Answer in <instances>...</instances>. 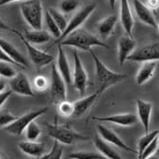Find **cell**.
I'll use <instances>...</instances> for the list:
<instances>
[{
    "instance_id": "obj_13",
    "label": "cell",
    "mask_w": 159,
    "mask_h": 159,
    "mask_svg": "<svg viewBox=\"0 0 159 159\" xmlns=\"http://www.w3.org/2000/svg\"><path fill=\"white\" fill-rule=\"evenodd\" d=\"M98 135L104 140L109 142L110 144H112L120 149L125 150L130 152H134V153L137 152L136 150H134L130 146H128L112 129L105 126L104 125H98Z\"/></svg>"
},
{
    "instance_id": "obj_23",
    "label": "cell",
    "mask_w": 159,
    "mask_h": 159,
    "mask_svg": "<svg viewBox=\"0 0 159 159\" xmlns=\"http://www.w3.org/2000/svg\"><path fill=\"white\" fill-rule=\"evenodd\" d=\"M95 146L99 152L100 154H102L105 158L108 159H121L122 156L111 146L109 142L104 140L99 135H97L94 140Z\"/></svg>"
},
{
    "instance_id": "obj_28",
    "label": "cell",
    "mask_w": 159,
    "mask_h": 159,
    "mask_svg": "<svg viewBox=\"0 0 159 159\" xmlns=\"http://www.w3.org/2000/svg\"><path fill=\"white\" fill-rule=\"evenodd\" d=\"M43 17H44V20H45V23H46V25H47V28H48L49 33H50L52 37H54L56 39H58L60 38L61 34H62V31L59 29V27H58V25H56V23H55V22L53 21V19L51 17V15H50V13L48 12V11H45Z\"/></svg>"
},
{
    "instance_id": "obj_7",
    "label": "cell",
    "mask_w": 159,
    "mask_h": 159,
    "mask_svg": "<svg viewBox=\"0 0 159 159\" xmlns=\"http://www.w3.org/2000/svg\"><path fill=\"white\" fill-rule=\"evenodd\" d=\"M73 60L74 69L72 73L71 84H73V87L81 94V96H84L88 85V75L83 65V62L79 55L77 49H75L73 52Z\"/></svg>"
},
{
    "instance_id": "obj_6",
    "label": "cell",
    "mask_w": 159,
    "mask_h": 159,
    "mask_svg": "<svg viewBox=\"0 0 159 159\" xmlns=\"http://www.w3.org/2000/svg\"><path fill=\"white\" fill-rule=\"evenodd\" d=\"M48 111V107L40 108L35 111H31L20 117H17L12 123H11L9 125L5 126L4 129L6 132H8L11 135L13 136H21L24 134L26 126L31 123L32 121H35L39 116L45 114Z\"/></svg>"
},
{
    "instance_id": "obj_14",
    "label": "cell",
    "mask_w": 159,
    "mask_h": 159,
    "mask_svg": "<svg viewBox=\"0 0 159 159\" xmlns=\"http://www.w3.org/2000/svg\"><path fill=\"white\" fill-rule=\"evenodd\" d=\"M95 121L103 122V123H111L120 126L129 127L137 124L138 117L136 114L131 112H125V113H118V114H112L105 117H94Z\"/></svg>"
},
{
    "instance_id": "obj_19",
    "label": "cell",
    "mask_w": 159,
    "mask_h": 159,
    "mask_svg": "<svg viewBox=\"0 0 159 159\" xmlns=\"http://www.w3.org/2000/svg\"><path fill=\"white\" fill-rule=\"evenodd\" d=\"M59 73L63 77L64 81L67 84H71L72 81V71L66 57V54L63 49V46L58 44V54H57V66H56Z\"/></svg>"
},
{
    "instance_id": "obj_42",
    "label": "cell",
    "mask_w": 159,
    "mask_h": 159,
    "mask_svg": "<svg viewBox=\"0 0 159 159\" xmlns=\"http://www.w3.org/2000/svg\"><path fill=\"white\" fill-rule=\"evenodd\" d=\"M18 1H22V0H0V6H5L13 2H18Z\"/></svg>"
},
{
    "instance_id": "obj_29",
    "label": "cell",
    "mask_w": 159,
    "mask_h": 159,
    "mask_svg": "<svg viewBox=\"0 0 159 159\" xmlns=\"http://www.w3.org/2000/svg\"><path fill=\"white\" fill-rule=\"evenodd\" d=\"M67 157L73 159H105V157L99 152H87V151L72 152L68 154Z\"/></svg>"
},
{
    "instance_id": "obj_9",
    "label": "cell",
    "mask_w": 159,
    "mask_h": 159,
    "mask_svg": "<svg viewBox=\"0 0 159 159\" xmlns=\"http://www.w3.org/2000/svg\"><path fill=\"white\" fill-rule=\"evenodd\" d=\"M63 77L55 65H52L51 71V97L53 102L58 103L66 98V85Z\"/></svg>"
},
{
    "instance_id": "obj_33",
    "label": "cell",
    "mask_w": 159,
    "mask_h": 159,
    "mask_svg": "<svg viewBox=\"0 0 159 159\" xmlns=\"http://www.w3.org/2000/svg\"><path fill=\"white\" fill-rule=\"evenodd\" d=\"M79 5V0H61L59 3V8L63 13H71L77 10Z\"/></svg>"
},
{
    "instance_id": "obj_39",
    "label": "cell",
    "mask_w": 159,
    "mask_h": 159,
    "mask_svg": "<svg viewBox=\"0 0 159 159\" xmlns=\"http://www.w3.org/2000/svg\"><path fill=\"white\" fill-rule=\"evenodd\" d=\"M0 61H5V62H9V63H11V64H12V65H14V66H17V64L14 62V61H12L6 53H5V52L2 50V48L0 47Z\"/></svg>"
},
{
    "instance_id": "obj_17",
    "label": "cell",
    "mask_w": 159,
    "mask_h": 159,
    "mask_svg": "<svg viewBox=\"0 0 159 159\" xmlns=\"http://www.w3.org/2000/svg\"><path fill=\"white\" fill-rule=\"evenodd\" d=\"M134 10L136 15L141 23L154 29L158 28L157 22L152 12V10L149 9L146 4L141 2L140 0H134Z\"/></svg>"
},
{
    "instance_id": "obj_35",
    "label": "cell",
    "mask_w": 159,
    "mask_h": 159,
    "mask_svg": "<svg viewBox=\"0 0 159 159\" xmlns=\"http://www.w3.org/2000/svg\"><path fill=\"white\" fill-rule=\"evenodd\" d=\"M157 148H158V136L155 137V138H154V139L146 146V148L143 150V152H142V153H141L139 159H147V158H149L152 154H153V153L156 152Z\"/></svg>"
},
{
    "instance_id": "obj_41",
    "label": "cell",
    "mask_w": 159,
    "mask_h": 159,
    "mask_svg": "<svg viewBox=\"0 0 159 159\" xmlns=\"http://www.w3.org/2000/svg\"><path fill=\"white\" fill-rule=\"evenodd\" d=\"M0 30H1V31H10V32L13 33L14 28L11 27L8 24H6L1 18H0Z\"/></svg>"
},
{
    "instance_id": "obj_38",
    "label": "cell",
    "mask_w": 159,
    "mask_h": 159,
    "mask_svg": "<svg viewBox=\"0 0 159 159\" xmlns=\"http://www.w3.org/2000/svg\"><path fill=\"white\" fill-rule=\"evenodd\" d=\"M12 91L9 90V91H4L2 93H0V109L1 107L6 103V101L10 98V97L11 96Z\"/></svg>"
},
{
    "instance_id": "obj_24",
    "label": "cell",
    "mask_w": 159,
    "mask_h": 159,
    "mask_svg": "<svg viewBox=\"0 0 159 159\" xmlns=\"http://www.w3.org/2000/svg\"><path fill=\"white\" fill-rule=\"evenodd\" d=\"M117 23V16L116 15H109L101 20L98 25V34L104 39L110 38L113 32Z\"/></svg>"
},
{
    "instance_id": "obj_44",
    "label": "cell",
    "mask_w": 159,
    "mask_h": 159,
    "mask_svg": "<svg viewBox=\"0 0 159 159\" xmlns=\"http://www.w3.org/2000/svg\"><path fill=\"white\" fill-rule=\"evenodd\" d=\"M108 2H109V5H110L111 9L113 10L114 7H115V4H116V2H117V0H108Z\"/></svg>"
},
{
    "instance_id": "obj_18",
    "label": "cell",
    "mask_w": 159,
    "mask_h": 159,
    "mask_svg": "<svg viewBox=\"0 0 159 159\" xmlns=\"http://www.w3.org/2000/svg\"><path fill=\"white\" fill-rule=\"evenodd\" d=\"M137 44L133 37L125 35L119 39L118 40V61L122 66L125 62L127 57L135 50Z\"/></svg>"
},
{
    "instance_id": "obj_36",
    "label": "cell",
    "mask_w": 159,
    "mask_h": 159,
    "mask_svg": "<svg viewBox=\"0 0 159 159\" xmlns=\"http://www.w3.org/2000/svg\"><path fill=\"white\" fill-rule=\"evenodd\" d=\"M17 116L13 115L9 110H0V127H5L12 123Z\"/></svg>"
},
{
    "instance_id": "obj_20",
    "label": "cell",
    "mask_w": 159,
    "mask_h": 159,
    "mask_svg": "<svg viewBox=\"0 0 159 159\" xmlns=\"http://www.w3.org/2000/svg\"><path fill=\"white\" fill-rule=\"evenodd\" d=\"M18 147L24 153L34 158H40L46 152L45 145L37 140L21 141L18 144Z\"/></svg>"
},
{
    "instance_id": "obj_45",
    "label": "cell",
    "mask_w": 159,
    "mask_h": 159,
    "mask_svg": "<svg viewBox=\"0 0 159 159\" xmlns=\"http://www.w3.org/2000/svg\"><path fill=\"white\" fill-rule=\"evenodd\" d=\"M1 158H2V156H1V155H0V159H1Z\"/></svg>"
},
{
    "instance_id": "obj_10",
    "label": "cell",
    "mask_w": 159,
    "mask_h": 159,
    "mask_svg": "<svg viewBox=\"0 0 159 159\" xmlns=\"http://www.w3.org/2000/svg\"><path fill=\"white\" fill-rule=\"evenodd\" d=\"M159 60V44L157 42L145 45L139 48H135L126 61L132 62H148Z\"/></svg>"
},
{
    "instance_id": "obj_34",
    "label": "cell",
    "mask_w": 159,
    "mask_h": 159,
    "mask_svg": "<svg viewBox=\"0 0 159 159\" xmlns=\"http://www.w3.org/2000/svg\"><path fill=\"white\" fill-rule=\"evenodd\" d=\"M16 70L12 66V64L5 61H0V76L7 79H11L16 75Z\"/></svg>"
},
{
    "instance_id": "obj_26",
    "label": "cell",
    "mask_w": 159,
    "mask_h": 159,
    "mask_svg": "<svg viewBox=\"0 0 159 159\" xmlns=\"http://www.w3.org/2000/svg\"><path fill=\"white\" fill-rule=\"evenodd\" d=\"M158 133H159V131H158V129H156V130H153V131H152V132H146L145 133V135L144 136H142L139 139V141H138V150H137V153H138V157L139 158L140 157V155H141V153H142V152H143V150L146 148V146L155 138V137H157L158 136Z\"/></svg>"
},
{
    "instance_id": "obj_21",
    "label": "cell",
    "mask_w": 159,
    "mask_h": 159,
    "mask_svg": "<svg viewBox=\"0 0 159 159\" xmlns=\"http://www.w3.org/2000/svg\"><path fill=\"white\" fill-rule=\"evenodd\" d=\"M152 111V104L151 102L142 99L137 100V111H138L137 117L139 119L141 125H143L145 133L149 131Z\"/></svg>"
},
{
    "instance_id": "obj_3",
    "label": "cell",
    "mask_w": 159,
    "mask_h": 159,
    "mask_svg": "<svg viewBox=\"0 0 159 159\" xmlns=\"http://www.w3.org/2000/svg\"><path fill=\"white\" fill-rule=\"evenodd\" d=\"M45 125L49 136L62 144L72 145L79 141H86L90 139L88 136L79 133L65 125H58L57 123L52 125L46 123Z\"/></svg>"
},
{
    "instance_id": "obj_11",
    "label": "cell",
    "mask_w": 159,
    "mask_h": 159,
    "mask_svg": "<svg viewBox=\"0 0 159 159\" xmlns=\"http://www.w3.org/2000/svg\"><path fill=\"white\" fill-rule=\"evenodd\" d=\"M10 86L12 93L24 97H34V91L26 75L24 73H16L10 81Z\"/></svg>"
},
{
    "instance_id": "obj_5",
    "label": "cell",
    "mask_w": 159,
    "mask_h": 159,
    "mask_svg": "<svg viewBox=\"0 0 159 159\" xmlns=\"http://www.w3.org/2000/svg\"><path fill=\"white\" fill-rule=\"evenodd\" d=\"M97 8L96 3H88L86 5H84L81 10H79L74 15L73 17L69 20V22H67L66 27L65 28V30L62 32L60 38L58 39L55 40V44H58L63 39H65L68 34H70L71 32H73L74 30L78 29L81 27L85 21L91 16V14L95 11Z\"/></svg>"
},
{
    "instance_id": "obj_43",
    "label": "cell",
    "mask_w": 159,
    "mask_h": 159,
    "mask_svg": "<svg viewBox=\"0 0 159 159\" xmlns=\"http://www.w3.org/2000/svg\"><path fill=\"white\" fill-rule=\"evenodd\" d=\"M7 84H6V82L4 81L3 79H0V93H2L5 91V88H6Z\"/></svg>"
},
{
    "instance_id": "obj_8",
    "label": "cell",
    "mask_w": 159,
    "mask_h": 159,
    "mask_svg": "<svg viewBox=\"0 0 159 159\" xmlns=\"http://www.w3.org/2000/svg\"><path fill=\"white\" fill-rule=\"evenodd\" d=\"M13 33L16 34L19 39L22 40V42L24 43L27 52H28V55H29V58L30 60L33 62V64L38 66V67H43V66H48L49 64H51L54 57L52 55H51L50 53L48 52H45L39 49H38L34 44L28 42L23 36V34H21L18 30L14 29L13 30Z\"/></svg>"
},
{
    "instance_id": "obj_37",
    "label": "cell",
    "mask_w": 159,
    "mask_h": 159,
    "mask_svg": "<svg viewBox=\"0 0 159 159\" xmlns=\"http://www.w3.org/2000/svg\"><path fill=\"white\" fill-rule=\"evenodd\" d=\"M34 86H35L36 90L42 92V91H45L49 88L50 83L45 76L39 75L34 79Z\"/></svg>"
},
{
    "instance_id": "obj_16",
    "label": "cell",
    "mask_w": 159,
    "mask_h": 159,
    "mask_svg": "<svg viewBox=\"0 0 159 159\" xmlns=\"http://www.w3.org/2000/svg\"><path fill=\"white\" fill-rule=\"evenodd\" d=\"M0 47L5 52V53L12 60L14 61L19 67L26 68L28 66L27 59L23 55V53L9 40L0 38Z\"/></svg>"
},
{
    "instance_id": "obj_15",
    "label": "cell",
    "mask_w": 159,
    "mask_h": 159,
    "mask_svg": "<svg viewBox=\"0 0 159 159\" xmlns=\"http://www.w3.org/2000/svg\"><path fill=\"white\" fill-rule=\"evenodd\" d=\"M120 21L125 34L132 37L135 21L128 0H120Z\"/></svg>"
},
{
    "instance_id": "obj_25",
    "label": "cell",
    "mask_w": 159,
    "mask_h": 159,
    "mask_svg": "<svg viewBox=\"0 0 159 159\" xmlns=\"http://www.w3.org/2000/svg\"><path fill=\"white\" fill-rule=\"evenodd\" d=\"M23 36L28 42L34 45L47 43L52 39V35L43 29H33V30L25 31V35Z\"/></svg>"
},
{
    "instance_id": "obj_40",
    "label": "cell",
    "mask_w": 159,
    "mask_h": 159,
    "mask_svg": "<svg viewBox=\"0 0 159 159\" xmlns=\"http://www.w3.org/2000/svg\"><path fill=\"white\" fill-rule=\"evenodd\" d=\"M151 10H157L159 7V0H147V5Z\"/></svg>"
},
{
    "instance_id": "obj_2",
    "label": "cell",
    "mask_w": 159,
    "mask_h": 159,
    "mask_svg": "<svg viewBox=\"0 0 159 159\" xmlns=\"http://www.w3.org/2000/svg\"><path fill=\"white\" fill-rule=\"evenodd\" d=\"M94 63H95V69H96V78L98 83L99 88L106 91L107 89L111 88V86L123 82L125 79L127 78L125 74L116 73L111 70L99 58L98 56L93 52V50L89 51Z\"/></svg>"
},
{
    "instance_id": "obj_31",
    "label": "cell",
    "mask_w": 159,
    "mask_h": 159,
    "mask_svg": "<svg viewBox=\"0 0 159 159\" xmlns=\"http://www.w3.org/2000/svg\"><path fill=\"white\" fill-rule=\"evenodd\" d=\"M57 111L64 117H71L74 113V102L62 100L57 103Z\"/></svg>"
},
{
    "instance_id": "obj_22",
    "label": "cell",
    "mask_w": 159,
    "mask_h": 159,
    "mask_svg": "<svg viewBox=\"0 0 159 159\" xmlns=\"http://www.w3.org/2000/svg\"><path fill=\"white\" fill-rule=\"evenodd\" d=\"M158 61H148L143 62L142 66L139 67L137 75H136V83L139 85H142L149 82L154 76L155 70L157 67Z\"/></svg>"
},
{
    "instance_id": "obj_27",
    "label": "cell",
    "mask_w": 159,
    "mask_h": 159,
    "mask_svg": "<svg viewBox=\"0 0 159 159\" xmlns=\"http://www.w3.org/2000/svg\"><path fill=\"white\" fill-rule=\"evenodd\" d=\"M48 12L50 13L51 17L53 19V21L56 23V25H58L59 29L63 32L65 30V28L66 27V25H67V21L64 15V13L54 8H49L48 10Z\"/></svg>"
},
{
    "instance_id": "obj_32",
    "label": "cell",
    "mask_w": 159,
    "mask_h": 159,
    "mask_svg": "<svg viewBox=\"0 0 159 159\" xmlns=\"http://www.w3.org/2000/svg\"><path fill=\"white\" fill-rule=\"evenodd\" d=\"M63 154V148L61 146V143L57 140H54L52 148L50 152L44 153L40 158L41 159H61Z\"/></svg>"
},
{
    "instance_id": "obj_30",
    "label": "cell",
    "mask_w": 159,
    "mask_h": 159,
    "mask_svg": "<svg viewBox=\"0 0 159 159\" xmlns=\"http://www.w3.org/2000/svg\"><path fill=\"white\" fill-rule=\"evenodd\" d=\"M25 132L27 140H38L41 134V128L35 121H32L26 126Z\"/></svg>"
},
{
    "instance_id": "obj_1",
    "label": "cell",
    "mask_w": 159,
    "mask_h": 159,
    "mask_svg": "<svg viewBox=\"0 0 159 159\" xmlns=\"http://www.w3.org/2000/svg\"><path fill=\"white\" fill-rule=\"evenodd\" d=\"M58 44L61 46H69L74 47L75 49H79L82 51L89 52L93 47H101L105 49H110L104 41L98 39L94 34L82 29L81 27L74 30L70 34H68L65 39H63Z\"/></svg>"
},
{
    "instance_id": "obj_12",
    "label": "cell",
    "mask_w": 159,
    "mask_h": 159,
    "mask_svg": "<svg viewBox=\"0 0 159 159\" xmlns=\"http://www.w3.org/2000/svg\"><path fill=\"white\" fill-rule=\"evenodd\" d=\"M105 91L101 88H98L96 93L90 95V96H83L81 99H79L74 102V113L73 117H81L84 114H85L98 101V99L100 98V96Z\"/></svg>"
},
{
    "instance_id": "obj_4",
    "label": "cell",
    "mask_w": 159,
    "mask_h": 159,
    "mask_svg": "<svg viewBox=\"0 0 159 159\" xmlns=\"http://www.w3.org/2000/svg\"><path fill=\"white\" fill-rule=\"evenodd\" d=\"M20 11L25 23L32 29H42L43 7L40 0H27L23 2Z\"/></svg>"
}]
</instances>
